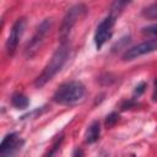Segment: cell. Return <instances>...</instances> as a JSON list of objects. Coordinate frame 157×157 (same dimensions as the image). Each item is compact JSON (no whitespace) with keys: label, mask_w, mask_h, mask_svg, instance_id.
<instances>
[{"label":"cell","mask_w":157,"mask_h":157,"mask_svg":"<svg viewBox=\"0 0 157 157\" xmlns=\"http://www.w3.org/2000/svg\"><path fill=\"white\" fill-rule=\"evenodd\" d=\"M86 88L80 81H69L58 87L53 94V101L61 105H72L83 99Z\"/></svg>","instance_id":"7a4b0ae2"},{"label":"cell","mask_w":157,"mask_h":157,"mask_svg":"<svg viewBox=\"0 0 157 157\" xmlns=\"http://www.w3.org/2000/svg\"><path fill=\"white\" fill-rule=\"evenodd\" d=\"M156 50H157V39H150V40L142 42L140 44H136V45L126 49L124 52L121 59L124 61H130V60H134L139 56L150 54V53L156 52Z\"/></svg>","instance_id":"52a82bcc"},{"label":"cell","mask_w":157,"mask_h":157,"mask_svg":"<svg viewBox=\"0 0 157 157\" xmlns=\"http://www.w3.org/2000/svg\"><path fill=\"white\" fill-rule=\"evenodd\" d=\"M87 11H88V9L85 4H75L66 11V13L61 21L60 28H59V37L61 39V43L66 42L74 26L87 13Z\"/></svg>","instance_id":"277c9868"},{"label":"cell","mask_w":157,"mask_h":157,"mask_svg":"<svg viewBox=\"0 0 157 157\" xmlns=\"http://www.w3.org/2000/svg\"><path fill=\"white\" fill-rule=\"evenodd\" d=\"M145 90H146V82H140L136 87H135V90H134V96L136 97H139V96H141L144 92H145Z\"/></svg>","instance_id":"9a60e30c"},{"label":"cell","mask_w":157,"mask_h":157,"mask_svg":"<svg viewBox=\"0 0 157 157\" xmlns=\"http://www.w3.org/2000/svg\"><path fill=\"white\" fill-rule=\"evenodd\" d=\"M141 15L150 20H157V2L150 4L146 7H144L141 11Z\"/></svg>","instance_id":"8fae6325"},{"label":"cell","mask_w":157,"mask_h":157,"mask_svg":"<svg viewBox=\"0 0 157 157\" xmlns=\"http://www.w3.org/2000/svg\"><path fill=\"white\" fill-rule=\"evenodd\" d=\"M25 28H26V20L23 17L17 18L15 21V23L12 25L10 34H9L7 40H6V45H5L6 47V53H7L9 56H12L16 53V49H17L20 39H21V37L25 32Z\"/></svg>","instance_id":"8992f818"},{"label":"cell","mask_w":157,"mask_h":157,"mask_svg":"<svg viewBox=\"0 0 157 157\" xmlns=\"http://www.w3.org/2000/svg\"><path fill=\"white\" fill-rule=\"evenodd\" d=\"M142 33H144V34H148V36L157 37V23H153V25H150V26L144 27V28H142Z\"/></svg>","instance_id":"5bb4252c"},{"label":"cell","mask_w":157,"mask_h":157,"mask_svg":"<svg viewBox=\"0 0 157 157\" xmlns=\"http://www.w3.org/2000/svg\"><path fill=\"white\" fill-rule=\"evenodd\" d=\"M98 81L102 85H110V83H113L115 81V77L112 74H103L102 76H99Z\"/></svg>","instance_id":"4fadbf2b"},{"label":"cell","mask_w":157,"mask_h":157,"mask_svg":"<svg viewBox=\"0 0 157 157\" xmlns=\"http://www.w3.org/2000/svg\"><path fill=\"white\" fill-rule=\"evenodd\" d=\"M69 55H70V44H69V42H63L58 47V49L53 53L52 58L49 59V61L44 66L40 75L36 78L34 86L37 88H40L45 83H48L63 69V66L65 65Z\"/></svg>","instance_id":"6da1fadb"},{"label":"cell","mask_w":157,"mask_h":157,"mask_svg":"<svg viewBox=\"0 0 157 157\" xmlns=\"http://www.w3.org/2000/svg\"><path fill=\"white\" fill-rule=\"evenodd\" d=\"M118 120H119V114L117 113V112H112L110 114H108L107 115V118H105V121H104V124H105V128H113L117 123H118Z\"/></svg>","instance_id":"7c38bea8"},{"label":"cell","mask_w":157,"mask_h":157,"mask_svg":"<svg viewBox=\"0 0 157 157\" xmlns=\"http://www.w3.org/2000/svg\"><path fill=\"white\" fill-rule=\"evenodd\" d=\"M101 135V124L98 120H94L93 123L90 124L85 132V141L87 144H93L99 139Z\"/></svg>","instance_id":"9c48e42d"},{"label":"cell","mask_w":157,"mask_h":157,"mask_svg":"<svg viewBox=\"0 0 157 157\" xmlns=\"http://www.w3.org/2000/svg\"><path fill=\"white\" fill-rule=\"evenodd\" d=\"M136 101L132 98V99H129V101H125L123 104H121V110H126V109H131L136 105Z\"/></svg>","instance_id":"2e32d148"},{"label":"cell","mask_w":157,"mask_h":157,"mask_svg":"<svg viewBox=\"0 0 157 157\" xmlns=\"http://www.w3.org/2000/svg\"><path fill=\"white\" fill-rule=\"evenodd\" d=\"M115 18L117 16L113 13H109L107 17H104L97 26L96 32H94V45L98 50L102 49V47L107 43V40L112 37L113 33V27L115 23Z\"/></svg>","instance_id":"5b68a950"},{"label":"cell","mask_w":157,"mask_h":157,"mask_svg":"<svg viewBox=\"0 0 157 157\" xmlns=\"http://www.w3.org/2000/svg\"><path fill=\"white\" fill-rule=\"evenodd\" d=\"M11 104L15 108H17V109H25V108L28 107L29 101H28V98L25 94L17 92V93H13L12 94V97H11Z\"/></svg>","instance_id":"30bf717a"},{"label":"cell","mask_w":157,"mask_h":157,"mask_svg":"<svg viewBox=\"0 0 157 157\" xmlns=\"http://www.w3.org/2000/svg\"><path fill=\"white\" fill-rule=\"evenodd\" d=\"M53 18H44L36 28V32L33 33L32 38L28 40V43L25 47V56L27 59L33 58L38 50L40 49V47L43 45L47 36L49 34L52 27H53Z\"/></svg>","instance_id":"3957f363"},{"label":"cell","mask_w":157,"mask_h":157,"mask_svg":"<svg viewBox=\"0 0 157 157\" xmlns=\"http://www.w3.org/2000/svg\"><path fill=\"white\" fill-rule=\"evenodd\" d=\"M152 101L157 102V78L155 80V85H153V93H152Z\"/></svg>","instance_id":"e0dca14e"},{"label":"cell","mask_w":157,"mask_h":157,"mask_svg":"<svg viewBox=\"0 0 157 157\" xmlns=\"http://www.w3.org/2000/svg\"><path fill=\"white\" fill-rule=\"evenodd\" d=\"M72 157H83V151L81 148H75V151L72 153Z\"/></svg>","instance_id":"ac0fdd59"},{"label":"cell","mask_w":157,"mask_h":157,"mask_svg":"<svg viewBox=\"0 0 157 157\" xmlns=\"http://www.w3.org/2000/svg\"><path fill=\"white\" fill-rule=\"evenodd\" d=\"M23 141L20 139L18 134L16 132H11L7 134L0 145V156L1 157H6L9 155H12L15 151H17L18 148H21Z\"/></svg>","instance_id":"ba28073f"}]
</instances>
